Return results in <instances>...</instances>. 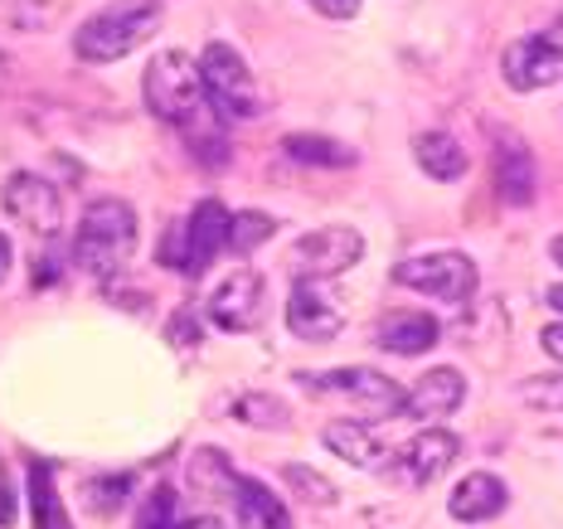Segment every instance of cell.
Here are the masks:
<instances>
[{"instance_id":"cell-25","label":"cell","mask_w":563,"mask_h":529,"mask_svg":"<svg viewBox=\"0 0 563 529\" xmlns=\"http://www.w3.org/2000/svg\"><path fill=\"white\" fill-rule=\"evenodd\" d=\"M287 481H291V486H297V491H311V496H316V500H321V505H331V500H335V491H331V486H325V481H321V476L301 472V466H287Z\"/></svg>"},{"instance_id":"cell-7","label":"cell","mask_w":563,"mask_h":529,"mask_svg":"<svg viewBox=\"0 0 563 529\" xmlns=\"http://www.w3.org/2000/svg\"><path fill=\"white\" fill-rule=\"evenodd\" d=\"M365 257V239H360L355 229H316L307 239H297L287 249V273L291 277H321L331 282L340 273H350V267Z\"/></svg>"},{"instance_id":"cell-30","label":"cell","mask_w":563,"mask_h":529,"mask_svg":"<svg viewBox=\"0 0 563 529\" xmlns=\"http://www.w3.org/2000/svg\"><path fill=\"white\" fill-rule=\"evenodd\" d=\"M10 273V243H5V233H0V282H5Z\"/></svg>"},{"instance_id":"cell-31","label":"cell","mask_w":563,"mask_h":529,"mask_svg":"<svg viewBox=\"0 0 563 529\" xmlns=\"http://www.w3.org/2000/svg\"><path fill=\"white\" fill-rule=\"evenodd\" d=\"M549 307L563 311V287H549Z\"/></svg>"},{"instance_id":"cell-19","label":"cell","mask_w":563,"mask_h":529,"mask_svg":"<svg viewBox=\"0 0 563 529\" xmlns=\"http://www.w3.org/2000/svg\"><path fill=\"white\" fill-rule=\"evenodd\" d=\"M30 510H34V529H74L64 500H58L54 466L49 462H34L30 466Z\"/></svg>"},{"instance_id":"cell-15","label":"cell","mask_w":563,"mask_h":529,"mask_svg":"<svg viewBox=\"0 0 563 529\" xmlns=\"http://www.w3.org/2000/svg\"><path fill=\"white\" fill-rule=\"evenodd\" d=\"M325 447L335 456H345L350 466H360V472H384V462H394L389 442L379 438L374 422H331L325 428Z\"/></svg>"},{"instance_id":"cell-2","label":"cell","mask_w":563,"mask_h":529,"mask_svg":"<svg viewBox=\"0 0 563 529\" xmlns=\"http://www.w3.org/2000/svg\"><path fill=\"white\" fill-rule=\"evenodd\" d=\"M161 15H166L161 0H112L74 30V54L84 64H117L161 30Z\"/></svg>"},{"instance_id":"cell-12","label":"cell","mask_w":563,"mask_h":529,"mask_svg":"<svg viewBox=\"0 0 563 529\" xmlns=\"http://www.w3.org/2000/svg\"><path fill=\"white\" fill-rule=\"evenodd\" d=\"M301 384H311L316 394H345L355 404L374 408V414H398L404 408V389L379 370H325V374H301Z\"/></svg>"},{"instance_id":"cell-14","label":"cell","mask_w":563,"mask_h":529,"mask_svg":"<svg viewBox=\"0 0 563 529\" xmlns=\"http://www.w3.org/2000/svg\"><path fill=\"white\" fill-rule=\"evenodd\" d=\"M466 398V379L462 370H452V364H438V370H428L413 389L404 394V408L398 414L413 418L418 428H432V422H442L448 414H456Z\"/></svg>"},{"instance_id":"cell-10","label":"cell","mask_w":563,"mask_h":529,"mask_svg":"<svg viewBox=\"0 0 563 529\" xmlns=\"http://www.w3.org/2000/svg\"><path fill=\"white\" fill-rule=\"evenodd\" d=\"M263 297H267V282L253 273V267H239V273H229L219 282L214 291H209V321L219 326V331L229 335H243L253 331L257 321H263Z\"/></svg>"},{"instance_id":"cell-17","label":"cell","mask_w":563,"mask_h":529,"mask_svg":"<svg viewBox=\"0 0 563 529\" xmlns=\"http://www.w3.org/2000/svg\"><path fill=\"white\" fill-rule=\"evenodd\" d=\"M438 335H442V326H438V316H428V311H394V316H384V326H379V345L394 350V355L432 350Z\"/></svg>"},{"instance_id":"cell-29","label":"cell","mask_w":563,"mask_h":529,"mask_svg":"<svg viewBox=\"0 0 563 529\" xmlns=\"http://www.w3.org/2000/svg\"><path fill=\"white\" fill-rule=\"evenodd\" d=\"M539 345H544L554 360H563V326H544V331H539Z\"/></svg>"},{"instance_id":"cell-4","label":"cell","mask_w":563,"mask_h":529,"mask_svg":"<svg viewBox=\"0 0 563 529\" xmlns=\"http://www.w3.org/2000/svg\"><path fill=\"white\" fill-rule=\"evenodd\" d=\"M229 223H233V214L219 205V199H199L195 214L185 223H175L170 239L161 243V263L175 267V273H185V277H199L229 249Z\"/></svg>"},{"instance_id":"cell-18","label":"cell","mask_w":563,"mask_h":529,"mask_svg":"<svg viewBox=\"0 0 563 529\" xmlns=\"http://www.w3.org/2000/svg\"><path fill=\"white\" fill-rule=\"evenodd\" d=\"M413 156H418V166L432 175V180H462L466 175V151H462V141L456 136H448V132H422L418 141H413Z\"/></svg>"},{"instance_id":"cell-21","label":"cell","mask_w":563,"mask_h":529,"mask_svg":"<svg viewBox=\"0 0 563 529\" xmlns=\"http://www.w3.org/2000/svg\"><path fill=\"white\" fill-rule=\"evenodd\" d=\"M282 151H287L291 161H301V166H325V170L355 166V151L340 146V141H331V136H287Z\"/></svg>"},{"instance_id":"cell-5","label":"cell","mask_w":563,"mask_h":529,"mask_svg":"<svg viewBox=\"0 0 563 529\" xmlns=\"http://www.w3.org/2000/svg\"><path fill=\"white\" fill-rule=\"evenodd\" d=\"M199 74H205V92H209V108L224 122H249L263 108V92H257L249 64L233 44L214 40L205 54H199Z\"/></svg>"},{"instance_id":"cell-26","label":"cell","mask_w":563,"mask_h":529,"mask_svg":"<svg viewBox=\"0 0 563 529\" xmlns=\"http://www.w3.org/2000/svg\"><path fill=\"white\" fill-rule=\"evenodd\" d=\"M126 491H132V481L117 476V481H92V500H98V510H112L108 500H122Z\"/></svg>"},{"instance_id":"cell-32","label":"cell","mask_w":563,"mask_h":529,"mask_svg":"<svg viewBox=\"0 0 563 529\" xmlns=\"http://www.w3.org/2000/svg\"><path fill=\"white\" fill-rule=\"evenodd\" d=\"M190 529H224L219 520H190Z\"/></svg>"},{"instance_id":"cell-1","label":"cell","mask_w":563,"mask_h":529,"mask_svg":"<svg viewBox=\"0 0 563 529\" xmlns=\"http://www.w3.org/2000/svg\"><path fill=\"white\" fill-rule=\"evenodd\" d=\"M141 98H146L151 117L180 126V132H209V92L199 64H190V54L180 49H161L151 58L146 78H141Z\"/></svg>"},{"instance_id":"cell-9","label":"cell","mask_w":563,"mask_h":529,"mask_svg":"<svg viewBox=\"0 0 563 529\" xmlns=\"http://www.w3.org/2000/svg\"><path fill=\"white\" fill-rule=\"evenodd\" d=\"M5 214L15 219L20 229H30L34 239H58V229H64V199H58L49 180L20 170L5 180Z\"/></svg>"},{"instance_id":"cell-3","label":"cell","mask_w":563,"mask_h":529,"mask_svg":"<svg viewBox=\"0 0 563 529\" xmlns=\"http://www.w3.org/2000/svg\"><path fill=\"white\" fill-rule=\"evenodd\" d=\"M132 249H136L132 205H122V199H98V205H88L84 223H78V239H74V263L92 277H112L117 267L132 257Z\"/></svg>"},{"instance_id":"cell-6","label":"cell","mask_w":563,"mask_h":529,"mask_svg":"<svg viewBox=\"0 0 563 529\" xmlns=\"http://www.w3.org/2000/svg\"><path fill=\"white\" fill-rule=\"evenodd\" d=\"M398 287H413L422 297H442V301H472L476 297V263L466 253H422V257H404L394 267Z\"/></svg>"},{"instance_id":"cell-33","label":"cell","mask_w":563,"mask_h":529,"mask_svg":"<svg viewBox=\"0 0 563 529\" xmlns=\"http://www.w3.org/2000/svg\"><path fill=\"white\" fill-rule=\"evenodd\" d=\"M549 253H554V263H563V233L554 239V249H549Z\"/></svg>"},{"instance_id":"cell-16","label":"cell","mask_w":563,"mask_h":529,"mask_svg":"<svg viewBox=\"0 0 563 529\" xmlns=\"http://www.w3.org/2000/svg\"><path fill=\"white\" fill-rule=\"evenodd\" d=\"M506 500H510L506 481L490 476V472H472V476H462V486L452 491V515L462 525H486L506 510Z\"/></svg>"},{"instance_id":"cell-13","label":"cell","mask_w":563,"mask_h":529,"mask_svg":"<svg viewBox=\"0 0 563 529\" xmlns=\"http://www.w3.org/2000/svg\"><path fill=\"white\" fill-rule=\"evenodd\" d=\"M456 452H462L456 432H448V428H422L408 447H398L394 472H398L404 486H432V481H438L456 462Z\"/></svg>"},{"instance_id":"cell-20","label":"cell","mask_w":563,"mask_h":529,"mask_svg":"<svg viewBox=\"0 0 563 529\" xmlns=\"http://www.w3.org/2000/svg\"><path fill=\"white\" fill-rule=\"evenodd\" d=\"M496 175H500V195H506V205H530L534 199V161L525 146H506L496 161Z\"/></svg>"},{"instance_id":"cell-24","label":"cell","mask_w":563,"mask_h":529,"mask_svg":"<svg viewBox=\"0 0 563 529\" xmlns=\"http://www.w3.org/2000/svg\"><path fill=\"white\" fill-rule=\"evenodd\" d=\"M520 398L530 408H544V414H563V374H544V379H525Z\"/></svg>"},{"instance_id":"cell-27","label":"cell","mask_w":563,"mask_h":529,"mask_svg":"<svg viewBox=\"0 0 563 529\" xmlns=\"http://www.w3.org/2000/svg\"><path fill=\"white\" fill-rule=\"evenodd\" d=\"M307 5L325 20H355L360 15V0H307Z\"/></svg>"},{"instance_id":"cell-11","label":"cell","mask_w":563,"mask_h":529,"mask_svg":"<svg viewBox=\"0 0 563 529\" xmlns=\"http://www.w3.org/2000/svg\"><path fill=\"white\" fill-rule=\"evenodd\" d=\"M287 326H291V335L321 345V340H335L345 331V311L335 307V297L325 291L321 277H297V287L287 297Z\"/></svg>"},{"instance_id":"cell-28","label":"cell","mask_w":563,"mask_h":529,"mask_svg":"<svg viewBox=\"0 0 563 529\" xmlns=\"http://www.w3.org/2000/svg\"><path fill=\"white\" fill-rule=\"evenodd\" d=\"M10 525H15V496H10V476L0 466V529H10Z\"/></svg>"},{"instance_id":"cell-22","label":"cell","mask_w":563,"mask_h":529,"mask_svg":"<svg viewBox=\"0 0 563 529\" xmlns=\"http://www.w3.org/2000/svg\"><path fill=\"white\" fill-rule=\"evenodd\" d=\"M136 529H190V520H185V510H180V496H175L170 486H156L141 500Z\"/></svg>"},{"instance_id":"cell-23","label":"cell","mask_w":563,"mask_h":529,"mask_svg":"<svg viewBox=\"0 0 563 529\" xmlns=\"http://www.w3.org/2000/svg\"><path fill=\"white\" fill-rule=\"evenodd\" d=\"M273 229H277V223L267 219V214H257V209H249V214H233V223H229V249L233 253H253L257 243L273 239Z\"/></svg>"},{"instance_id":"cell-8","label":"cell","mask_w":563,"mask_h":529,"mask_svg":"<svg viewBox=\"0 0 563 529\" xmlns=\"http://www.w3.org/2000/svg\"><path fill=\"white\" fill-rule=\"evenodd\" d=\"M500 74L515 92H534L563 78V34L539 30V34H520L506 54H500Z\"/></svg>"}]
</instances>
